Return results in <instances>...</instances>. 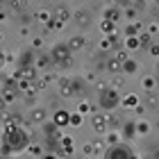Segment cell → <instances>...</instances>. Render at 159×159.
I'll list each match as a JSON object with an SVG mask.
<instances>
[{
	"label": "cell",
	"mask_w": 159,
	"mask_h": 159,
	"mask_svg": "<svg viewBox=\"0 0 159 159\" xmlns=\"http://www.w3.org/2000/svg\"><path fill=\"white\" fill-rule=\"evenodd\" d=\"M98 105L102 107V109L107 111H111V109H116V107L120 105V96H118V91H114V89H102L100 91V100H98Z\"/></svg>",
	"instance_id": "6da1fadb"
},
{
	"label": "cell",
	"mask_w": 159,
	"mask_h": 159,
	"mask_svg": "<svg viewBox=\"0 0 159 159\" xmlns=\"http://www.w3.org/2000/svg\"><path fill=\"white\" fill-rule=\"evenodd\" d=\"M68 55H70V50H68L66 43H59V46L55 48V52H52V57L61 64V66H70V57Z\"/></svg>",
	"instance_id": "7a4b0ae2"
},
{
	"label": "cell",
	"mask_w": 159,
	"mask_h": 159,
	"mask_svg": "<svg viewBox=\"0 0 159 159\" xmlns=\"http://www.w3.org/2000/svg\"><path fill=\"white\" fill-rule=\"evenodd\" d=\"M91 127L96 129L98 134H105V132H107V123H105V116H102V114H93V116H91Z\"/></svg>",
	"instance_id": "3957f363"
},
{
	"label": "cell",
	"mask_w": 159,
	"mask_h": 159,
	"mask_svg": "<svg viewBox=\"0 0 159 159\" xmlns=\"http://www.w3.org/2000/svg\"><path fill=\"white\" fill-rule=\"evenodd\" d=\"M73 18H75V23H77L80 27H89V25H91V14L86 11V9H77Z\"/></svg>",
	"instance_id": "277c9868"
},
{
	"label": "cell",
	"mask_w": 159,
	"mask_h": 159,
	"mask_svg": "<svg viewBox=\"0 0 159 159\" xmlns=\"http://www.w3.org/2000/svg\"><path fill=\"white\" fill-rule=\"evenodd\" d=\"M120 105L125 107V109H134L136 105H141V98H139V96H136V93L132 91V93H127L125 98H120Z\"/></svg>",
	"instance_id": "5b68a950"
},
{
	"label": "cell",
	"mask_w": 159,
	"mask_h": 159,
	"mask_svg": "<svg viewBox=\"0 0 159 159\" xmlns=\"http://www.w3.org/2000/svg\"><path fill=\"white\" fill-rule=\"evenodd\" d=\"M120 16H123V11L118 9V5H114V7H109V9H105V20H109V23H114V25L120 20Z\"/></svg>",
	"instance_id": "8992f818"
},
{
	"label": "cell",
	"mask_w": 159,
	"mask_h": 159,
	"mask_svg": "<svg viewBox=\"0 0 159 159\" xmlns=\"http://www.w3.org/2000/svg\"><path fill=\"white\" fill-rule=\"evenodd\" d=\"M136 70H139V61L132 59V57H129L125 64H120V73H125V75H134Z\"/></svg>",
	"instance_id": "52a82bcc"
},
{
	"label": "cell",
	"mask_w": 159,
	"mask_h": 159,
	"mask_svg": "<svg viewBox=\"0 0 159 159\" xmlns=\"http://www.w3.org/2000/svg\"><path fill=\"white\" fill-rule=\"evenodd\" d=\"M123 139H134L136 136V123L134 120H127V123H123V132H120Z\"/></svg>",
	"instance_id": "ba28073f"
},
{
	"label": "cell",
	"mask_w": 159,
	"mask_h": 159,
	"mask_svg": "<svg viewBox=\"0 0 159 159\" xmlns=\"http://www.w3.org/2000/svg\"><path fill=\"white\" fill-rule=\"evenodd\" d=\"M141 86H143V91H146V93H152V89H157V77L155 75H143Z\"/></svg>",
	"instance_id": "9c48e42d"
},
{
	"label": "cell",
	"mask_w": 159,
	"mask_h": 159,
	"mask_svg": "<svg viewBox=\"0 0 159 159\" xmlns=\"http://www.w3.org/2000/svg\"><path fill=\"white\" fill-rule=\"evenodd\" d=\"M141 30H143V23H139V20H136V23H129V25L125 27V39H127V37H139Z\"/></svg>",
	"instance_id": "30bf717a"
},
{
	"label": "cell",
	"mask_w": 159,
	"mask_h": 159,
	"mask_svg": "<svg viewBox=\"0 0 159 159\" xmlns=\"http://www.w3.org/2000/svg\"><path fill=\"white\" fill-rule=\"evenodd\" d=\"M59 91L64 96H73V82L66 80V77H59Z\"/></svg>",
	"instance_id": "8fae6325"
},
{
	"label": "cell",
	"mask_w": 159,
	"mask_h": 159,
	"mask_svg": "<svg viewBox=\"0 0 159 159\" xmlns=\"http://www.w3.org/2000/svg\"><path fill=\"white\" fill-rule=\"evenodd\" d=\"M105 143H107V146H118V143H120V132H118V129H111V132L109 134H107V139H105Z\"/></svg>",
	"instance_id": "7c38bea8"
},
{
	"label": "cell",
	"mask_w": 159,
	"mask_h": 159,
	"mask_svg": "<svg viewBox=\"0 0 159 159\" xmlns=\"http://www.w3.org/2000/svg\"><path fill=\"white\" fill-rule=\"evenodd\" d=\"M141 105L146 107V109H155V107L159 105V98H157V96H152V93H146V100H143Z\"/></svg>",
	"instance_id": "4fadbf2b"
},
{
	"label": "cell",
	"mask_w": 159,
	"mask_h": 159,
	"mask_svg": "<svg viewBox=\"0 0 159 159\" xmlns=\"http://www.w3.org/2000/svg\"><path fill=\"white\" fill-rule=\"evenodd\" d=\"M136 39H139V48H143V50H148L150 46H152V39H150V34H148V32H141Z\"/></svg>",
	"instance_id": "5bb4252c"
},
{
	"label": "cell",
	"mask_w": 159,
	"mask_h": 159,
	"mask_svg": "<svg viewBox=\"0 0 159 159\" xmlns=\"http://www.w3.org/2000/svg\"><path fill=\"white\" fill-rule=\"evenodd\" d=\"M134 123H136V136H139V134H148V132H150V123H148V120L139 118V120H134Z\"/></svg>",
	"instance_id": "9a60e30c"
},
{
	"label": "cell",
	"mask_w": 159,
	"mask_h": 159,
	"mask_svg": "<svg viewBox=\"0 0 159 159\" xmlns=\"http://www.w3.org/2000/svg\"><path fill=\"white\" fill-rule=\"evenodd\" d=\"M84 43H86L84 37H73L66 46H68V50H80V48H84Z\"/></svg>",
	"instance_id": "2e32d148"
},
{
	"label": "cell",
	"mask_w": 159,
	"mask_h": 159,
	"mask_svg": "<svg viewBox=\"0 0 159 159\" xmlns=\"http://www.w3.org/2000/svg\"><path fill=\"white\" fill-rule=\"evenodd\" d=\"M120 46L125 48V50H139V39H136V37H127Z\"/></svg>",
	"instance_id": "e0dca14e"
},
{
	"label": "cell",
	"mask_w": 159,
	"mask_h": 159,
	"mask_svg": "<svg viewBox=\"0 0 159 159\" xmlns=\"http://www.w3.org/2000/svg\"><path fill=\"white\" fill-rule=\"evenodd\" d=\"M68 118H70V114H66V111H57L55 114V125H68Z\"/></svg>",
	"instance_id": "ac0fdd59"
},
{
	"label": "cell",
	"mask_w": 159,
	"mask_h": 159,
	"mask_svg": "<svg viewBox=\"0 0 159 159\" xmlns=\"http://www.w3.org/2000/svg\"><path fill=\"white\" fill-rule=\"evenodd\" d=\"M105 68L109 70V73H120V64H118L116 59H114V57H111V59H107V61H105Z\"/></svg>",
	"instance_id": "d6986e66"
},
{
	"label": "cell",
	"mask_w": 159,
	"mask_h": 159,
	"mask_svg": "<svg viewBox=\"0 0 159 159\" xmlns=\"http://www.w3.org/2000/svg\"><path fill=\"white\" fill-rule=\"evenodd\" d=\"M100 27H102V32L107 34V37L116 32V25H114V23H109V20H105V18H102V23H100Z\"/></svg>",
	"instance_id": "ffe728a7"
},
{
	"label": "cell",
	"mask_w": 159,
	"mask_h": 159,
	"mask_svg": "<svg viewBox=\"0 0 159 159\" xmlns=\"http://www.w3.org/2000/svg\"><path fill=\"white\" fill-rule=\"evenodd\" d=\"M123 84H125V77H123V75H116V77H114L111 80V84H109V89H114V91H118L120 89V86Z\"/></svg>",
	"instance_id": "44dd1931"
},
{
	"label": "cell",
	"mask_w": 159,
	"mask_h": 159,
	"mask_svg": "<svg viewBox=\"0 0 159 159\" xmlns=\"http://www.w3.org/2000/svg\"><path fill=\"white\" fill-rule=\"evenodd\" d=\"M68 16H70V11L66 9V7H61V9L57 11V23H61V25H64V20H68Z\"/></svg>",
	"instance_id": "7402d4cb"
},
{
	"label": "cell",
	"mask_w": 159,
	"mask_h": 159,
	"mask_svg": "<svg viewBox=\"0 0 159 159\" xmlns=\"http://www.w3.org/2000/svg\"><path fill=\"white\" fill-rule=\"evenodd\" d=\"M136 11H139V9H134V7L129 5V9H125L123 14H125V18L129 20V23H136Z\"/></svg>",
	"instance_id": "603a6c76"
},
{
	"label": "cell",
	"mask_w": 159,
	"mask_h": 159,
	"mask_svg": "<svg viewBox=\"0 0 159 159\" xmlns=\"http://www.w3.org/2000/svg\"><path fill=\"white\" fill-rule=\"evenodd\" d=\"M114 59H116L118 64H125V61L129 59V57H127V50H125V48H120V50H118V52H116V55H114Z\"/></svg>",
	"instance_id": "cb8c5ba5"
},
{
	"label": "cell",
	"mask_w": 159,
	"mask_h": 159,
	"mask_svg": "<svg viewBox=\"0 0 159 159\" xmlns=\"http://www.w3.org/2000/svg\"><path fill=\"white\" fill-rule=\"evenodd\" d=\"M105 123H107V127H114V129L120 125V120L116 116H111V114H107V116H105Z\"/></svg>",
	"instance_id": "d4e9b609"
},
{
	"label": "cell",
	"mask_w": 159,
	"mask_h": 159,
	"mask_svg": "<svg viewBox=\"0 0 159 159\" xmlns=\"http://www.w3.org/2000/svg\"><path fill=\"white\" fill-rule=\"evenodd\" d=\"M32 120H46V111H43V109H34L32 111Z\"/></svg>",
	"instance_id": "484cf974"
},
{
	"label": "cell",
	"mask_w": 159,
	"mask_h": 159,
	"mask_svg": "<svg viewBox=\"0 0 159 159\" xmlns=\"http://www.w3.org/2000/svg\"><path fill=\"white\" fill-rule=\"evenodd\" d=\"M68 123H70V125H82V114H70Z\"/></svg>",
	"instance_id": "4316f807"
},
{
	"label": "cell",
	"mask_w": 159,
	"mask_h": 159,
	"mask_svg": "<svg viewBox=\"0 0 159 159\" xmlns=\"http://www.w3.org/2000/svg\"><path fill=\"white\" fill-rule=\"evenodd\" d=\"M143 27H146V32L150 34V37H152V34H157V32H159V25H157V23H150V25H143Z\"/></svg>",
	"instance_id": "83f0119b"
},
{
	"label": "cell",
	"mask_w": 159,
	"mask_h": 159,
	"mask_svg": "<svg viewBox=\"0 0 159 159\" xmlns=\"http://www.w3.org/2000/svg\"><path fill=\"white\" fill-rule=\"evenodd\" d=\"M91 146H93V152H102L105 150V141H93Z\"/></svg>",
	"instance_id": "f1b7e54d"
},
{
	"label": "cell",
	"mask_w": 159,
	"mask_h": 159,
	"mask_svg": "<svg viewBox=\"0 0 159 159\" xmlns=\"http://www.w3.org/2000/svg\"><path fill=\"white\" fill-rule=\"evenodd\" d=\"M114 46H111V41L109 39H102V41H100V50H105V52H107V50H111Z\"/></svg>",
	"instance_id": "f546056e"
},
{
	"label": "cell",
	"mask_w": 159,
	"mask_h": 159,
	"mask_svg": "<svg viewBox=\"0 0 159 159\" xmlns=\"http://www.w3.org/2000/svg\"><path fill=\"white\" fill-rule=\"evenodd\" d=\"M148 55H152V57H159V43H152V46L148 48Z\"/></svg>",
	"instance_id": "4dcf8cb0"
},
{
	"label": "cell",
	"mask_w": 159,
	"mask_h": 159,
	"mask_svg": "<svg viewBox=\"0 0 159 159\" xmlns=\"http://www.w3.org/2000/svg\"><path fill=\"white\" fill-rule=\"evenodd\" d=\"M37 66H39V68H48V66H50V59H48V57H41V59L37 61Z\"/></svg>",
	"instance_id": "1f68e13d"
},
{
	"label": "cell",
	"mask_w": 159,
	"mask_h": 159,
	"mask_svg": "<svg viewBox=\"0 0 159 159\" xmlns=\"http://www.w3.org/2000/svg\"><path fill=\"white\" fill-rule=\"evenodd\" d=\"M86 111H91V105H89V102H82V105H80V111H77V114H86Z\"/></svg>",
	"instance_id": "d6a6232c"
},
{
	"label": "cell",
	"mask_w": 159,
	"mask_h": 159,
	"mask_svg": "<svg viewBox=\"0 0 159 159\" xmlns=\"http://www.w3.org/2000/svg\"><path fill=\"white\" fill-rule=\"evenodd\" d=\"M82 150H84V155H86V157H91V155H93V146H91V143H84V148H82Z\"/></svg>",
	"instance_id": "836d02e7"
},
{
	"label": "cell",
	"mask_w": 159,
	"mask_h": 159,
	"mask_svg": "<svg viewBox=\"0 0 159 159\" xmlns=\"http://www.w3.org/2000/svg\"><path fill=\"white\" fill-rule=\"evenodd\" d=\"M134 114H136V116H143V114H146V107H143V105H136V107H134Z\"/></svg>",
	"instance_id": "e575fe53"
},
{
	"label": "cell",
	"mask_w": 159,
	"mask_h": 159,
	"mask_svg": "<svg viewBox=\"0 0 159 159\" xmlns=\"http://www.w3.org/2000/svg\"><path fill=\"white\" fill-rule=\"evenodd\" d=\"M37 18H39V20H43V23H46V20H48V11H39V14H37Z\"/></svg>",
	"instance_id": "d590c367"
},
{
	"label": "cell",
	"mask_w": 159,
	"mask_h": 159,
	"mask_svg": "<svg viewBox=\"0 0 159 159\" xmlns=\"http://www.w3.org/2000/svg\"><path fill=\"white\" fill-rule=\"evenodd\" d=\"M18 89H23V91H27V89H30V84H27V80H23V82H18Z\"/></svg>",
	"instance_id": "8d00e7d4"
},
{
	"label": "cell",
	"mask_w": 159,
	"mask_h": 159,
	"mask_svg": "<svg viewBox=\"0 0 159 159\" xmlns=\"http://www.w3.org/2000/svg\"><path fill=\"white\" fill-rule=\"evenodd\" d=\"M30 152H32V155H34V157H37V155H39V152H41V148H39V146H32V148H30Z\"/></svg>",
	"instance_id": "74e56055"
},
{
	"label": "cell",
	"mask_w": 159,
	"mask_h": 159,
	"mask_svg": "<svg viewBox=\"0 0 159 159\" xmlns=\"http://www.w3.org/2000/svg\"><path fill=\"white\" fill-rule=\"evenodd\" d=\"M23 75H25V77H32V75H34V70H32V68H25V70H23Z\"/></svg>",
	"instance_id": "f35d334b"
},
{
	"label": "cell",
	"mask_w": 159,
	"mask_h": 159,
	"mask_svg": "<svg viewBox=\"0 0 159 159\" xmlns=\"http://www.w3.org/2000/svg\"><path fill=\"white\" fill-rule=\"evenodd\" d=\"M2 105H5V100H2V98H0V109H2Z\"/></svg>",
	"instance_id": "ab89813d"
},
{
	"label": "cell",
	"mask_w": 159,
	"mask_h": 159,
	"mask_svg": "<svg viewBox=\"0 0 159 159\" xmlns=\"http://www.w3.org/2000/svg\"><path fill=\"white\" fill-rule=\"evenodd\" d=\"M155 23H157V25H159V11H157V20H155Z\"/></svg>",
	"instance_id": "60d3db41"
},
{
	"label": "cell",
	"mask_w": 159,
	"mask_h": 159,
	"mask_svg": "<svg viewBox=\"0 0 159 159\" xmlns=\"http://www.w3.org/2000/svg\"><path fill=\"white\" fill-rule=\"evenodd\" d=\"M155 155H157V159H159V148H157V152H155Z\"/></svg>",
	"instance_id": "b9f144b4"
},
{
	"label": "cell",
	"mask_w": 159,
	"mask_h": 159,
	"mask_svg": "<svg viewBox=\"0 0 159 159\" xmlns=\"http://www.w3.org/2000/svg\"><path fill=\"white\" fill-rule=\"evenodd\" d=\"M157 75H159V64H157Z\"/></svg>",
	"instance_id": "7bdbcfd3"
},
{
	"label": "cell",
	"mask_w": 159,
	"mask_h": 159,
	"mask_svg": "<svg viewBox=\"0 0 159 159\" xmlns=\"http://www.w3.org/2000/svg\"><path fill=\"white\" fill-rule=\"evenodd\" d=\"M46 159H55V157H46Z\"/></svg>",
	"instance_id": "ee69618b"
},
{
	"label": "cell",
	"mask_w": 159,
	"mask_h": 159,
	"mask_svg": "<svg viewBox=\"0 0 159 159\" xmlns=\"http://www.w3.org/2000/svg\"><path fill=\"white\" fill-rule=\"evenodd\" d=\"M0 41H2V34H0Z\"/></svg>",
	"instance_id": "f6af8a7d"
},
{
	"label": "cell",
	"mask_w": 159,
	"mask_h": 159,
	"mask_svg": "<svg viewBox=\"0 0 159 159\" xmlns=\"http://www.w3.org/2000/svg\"><path fill=\"white\" fill-rule=\"evenodd\" d=\"M84 159H91V157H84Z\"/></svg>",
	"instance_id": "bcb514c9"
},
{
	"label": "cell",
	"mask_w": 159,
	"mask_h": 159,
	"mask_svg": "<svg viewBox=\"0 0 159 159\" xmlns=\"http://www.w3.org/2000/svg\"><path fill=\"white\" fill-rule=\"evenodd\" d=\"M157 98H159V96H157Z\"/></svg>",
	"instance_id": "7dc6e473"
}]
</instances>
